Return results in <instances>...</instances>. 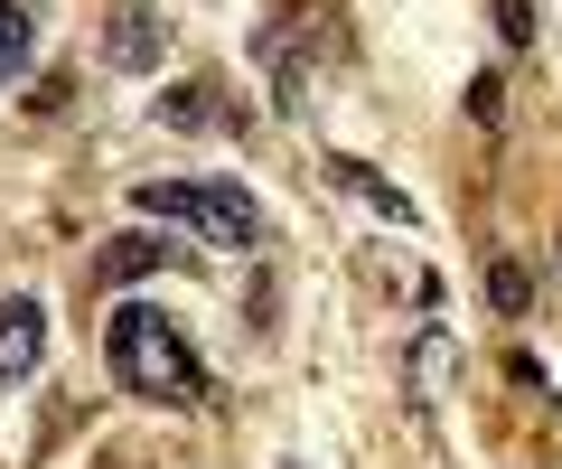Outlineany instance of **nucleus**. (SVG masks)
Here are the masks:
<instances>
[{
	"label": "nucleus",
	"instance_id": "obj_1",
	"mask_svg": "<svg viewBox=\"0 0 562 469\" xmlns=\"http://www.w3.org/2000/svg\"><path fill=\"white\" fill-rule=\"evenodd\" d=\"M103 357H113V386L140 394V404H206L198 347H188L179 320H169V310H150V301H122V310H113Z\"/></svg>",
	"mask_w": 562,
	"mask_h": 469
},
{
	"label": "nucleus",
	"instance_id": "obj_2",
	"mask_svg": "<svg viewBox=\"0 0 562 469\" xmlns=\"http://www.w3.org/2000/svg\"><path fill=\"white\" fill-rule=\"evenodd\" d=\"M132 206L140 216H169V225H198L206 245H254L262 235V216L235 198V188H169V179H150V188H132Z\"/></svg>",
	"mask_w": 562,
	"mask_h": 469
},
{
	"label": "nucleus",
	"instance_id": "obj_3",
	"mask_svg": "<svg viewBox=\"0 0 562 469\" xmlns=\"http://www.w3.org/2000/svg\"><path fill=\"white\" fill-rule=\"evenodd\" d=\"M38 357H47V310L20 291V301H0V386H20Z\"/></svg>",
	"mask_w": 562,
	"mask_h": 469
},
{
	"label": "nucleus",
	"instance_id": "obj_4",
	"mask_svg": "<svg viewBox=\"0 0 562 469\" xmlns=\"http://www.w3.org/2000/svg\"><path fill=\"white\" fill-rule=\"evenodd\" d=\"M160 264H169L160 235H113V245H103V264H94V282H140V272H160Z\"/></svg>",
	"mask_w": 562,
	"mask_h": 469
},
{
	"label": "nucleus",
	"instance_id": "obj_5",
	"mask_svg": "<svg viewBox=\"0 0 562 469\" xmlns=\"http://www.w3.org/2000/svg\"><path fill=\"white\" fill-rule=\"evenodd\" d=\"M150 57H160V29H150L140 0H122L113 10V66H150Z\"/></svg>",
	"mask_w": 562,
	"mask_h": 469
},
{
	"label": "nucleus",
	"instance_id": "obj_6",
	"mask_svg": "<svg viewBox=\"0 0 562 469\" xmlns=\"http://www.w3.org/2000/svg\"><path fill=\"white\" fill-rule=\"evenodd\" d=\"M29 47H38V20H29L20 0H0V85L29 66Z\"/></svg>",
	"mask_w": 562,
	"mask_h": 469
},
{
	"label": "nucleus",
	"instance_id": "obj_7",
	"mask_svg": "<svg viewBox=\"0 0 562 469\" xmlns=\"http://www.w3.org/2000/svg\"><path fill=\"white\" fill-rule=\"evenodd\" d=\"M487 301H497L506 320H525V310H535V282H525V264H487Z\"/></svg>",
	"mask_w": 562,
	"mask_h": 469
},
{
	"label": "nucleus",
	"instance_id": "obj_8",
	"mask_svg": "<svg viewBox=\"0 0 562 469\" xmlns=\"http://www.w3.org/2000/svg\"><path fill=\"white\" fill-rule=\"evenodd\" d=\"M338 179H347V188H366V198H375V206H384V216H394V225H413V198H403V188H384L375 169H357V160H338Z\"/></svg>",
	"mask_w": 562,
	"mask_h": 469
},
{
	"label": "nucleus",
	"instance_id": "obj_9",
	"mask_svg": "<svg viewBox=\"0 0 562 469\" xmlns=\"http://www.w3.org/2000/svg\"><path fill=\"white\" fill-rule=\"evenodd\" d=\"M497 38L506 47H535V0H497Z\"/></svg>",
	"mask_w": 562,
	"mask_h": 469
},
{
	"label": "nucleus",
	"instance_id": "obj_10",
	"mask_svg": "<svg viewBox=\"0 0 562 469\" xmlns=\"http://www.w3.org/2000/svg\"><path fill=\"white\" fill-rule=\"evenodd\" d=\"M469 113L497 132V123H506V85H497V76H469Z\"/></svg>",
	"mask_w": 562,
	"mask_h": 469
}]
</instances>
